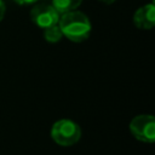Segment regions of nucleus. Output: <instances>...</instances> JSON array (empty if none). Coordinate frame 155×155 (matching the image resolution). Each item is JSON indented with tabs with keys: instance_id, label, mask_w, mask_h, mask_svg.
I'll use <instances>...</instances> for the list:
<instances>
[{
	"instance_id": "9d476101",
	"label": "nucleus",
	"mask_w": 155,
	"mask_h": 155,
	"mask_svg": "<svg viewBox=\"0 0 155 155\" xmlns=\"http://www.w3.org/2000/svg\"><path fill=\"white\" fill-rule=\"evenodd\" d=\"M101 1L104 2V4H108V5H109V4H113L115 0H101Z\"/></svg>"
},
{
	"instance_id": "423d86ee",
	"label": "nucleus",
	"mask_w": 155,
	"mask_h": 155,
	"mask_svg": "<svg viewBox=\"0 0 155 155\" xmlns=\"http://www.w3.org/2000/svg\"><path fill=\"white\" fill-rule=\"evenodd\" d=\"M81 2L82 0H52V6L61 16L67 12L74 11L80 6Z\"/></svg>"
},
{
	"instance_id": "20e7f679",
	"label": "nucleus",
	"mask_w": 155,
	"mask_h": 155,
	"mask_svg": "<svg viewBox=\"0 0 155 155\" xmlns=\"http://www.w3.org/2000/svg\"><path fill=\"white\" fill-rule=\"evenodd\" d=\"M30 18L36 27L46 29L58 23L59 15L52 5H38L30 11Z\"/></svg>"
},
{
	"instance_id": "1a4fd4ad",
	"label": "nucleus",
	"mask_w": 155,
	"mask_h": 155,
	"mask_svg": "<svg viewBox=\"0 0 155 155\" xmlns=\"http://www.w3.org/2000/svg\"><path fill=\"white\" fill-rule=\"evenodd\" d=\"M15 1L19 5H31V4L36 2L38 0H15Z\"/></svg>"
},
{
	"instance_id": "39448f33",
	"label": "nucleus",
	"mask_w": 155,
	"mask_h": 155,
	"mask_svg": "<svg viewBox=\"0 0 155 155\" xmlns=\"http://www.w3.org/2000/svg\"><path fill=\"white\" fill-rule=\"evenodd\" d=\"M133 23L139 29H151L155 25V6L154 4H147L139 7L134 16Z\"/></svg>"
},
{
	"instance_id": "f03ea898",
	"label": "nucleus",
	"mask_w": 155,
	"mask_h": 155,
	"mask_svg": "<svg viewBox=\"0 0 155 155\" xmlns=\"http://www.w3.org/2000/svg\"><path fill=\"white\" fill-rule=\"evenodd\" d=\"M51 137L57 144L69 147L79 142L81 130L76 122L68 119H62L53 124L51 128Z\"/></svg>"
},
{
	"instance_id": "0eeeda50",
	"label": "nucleus",
	"mask_w": 155,
	"mask_h": 155,
	"mask_svg": "<svg viewBox=\"0 0 155 155\" xmlns=\"http://www.w3.org/2000/svg\"><path fill=\"white\" fill-rule=\"evenodd\" d=\"M44 30H45L44 31V38L48 42H52V44L53 42H58L63 38V34H62L58 24H54L52 27H48V28H46Z\"/></svg>"
},
{
	"instance_id": "6e6552de",
	"label": "nucleus",
	"mask_w": 155,
	"mask_h": 155,
	"mask_svg": "<svg viewBox=\"0 0 155 155\" xmlns=\"http://www.w3.org/2000/svg\"><path fill=\"white\" fill-rule=\"evenodd\" d=\"M5 10H6L5 2H4V0H0V22L2 21V18L5 16Z\"/></svg>"
},
{
	"instance_id": "7ed1b4c3",
	"label": "nucleus",
	"mask_w": 155,
	"mask_h": 155,
	"mask_svg": "<svg viewBox=\"0 0 155 155\" xmlns=\"http://www.w3.org/2000/svg\"><path fill=\"white\" fill-rule=\"evenodd\" d=\"M131 133L140 142L153 143L155 140V119L151 115H138L130 124Z\"/></svg>"
},
{
	"instance_id": "f257e3e1",
	"label": "nucleus",
	"mask_w": 155,
	"mask_h": 155,
	"mask_svg": "<svg viewBox=\"0 0 155 155\" xmlns=\"http://www.w3.org/2000/svg\"><path fill=\"white\" fill-rule=\"evenodd\" d=\"M58 27L63 36L70 41L81 42L88 39L91 33V22L88 17L80 11H70L59 16Z\"/></svg>"
}]
</instances>
